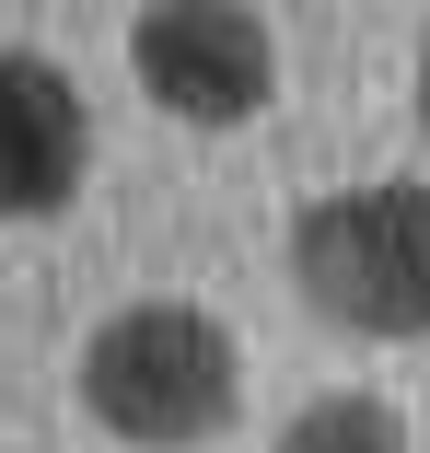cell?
<instances>
[{"label":"cell","instance_id":"8992f818","mask_svg":"<svg viewBox=\"0 0 430 453\" xmlns=\"http://www.w3.org/2000/svg\"><path fill=\"white\" fill-rule=\"evenodd\" d=\"M418 117H430V47H418Z\"/></svg>","mask_w":430,"mask_h":453},{"label":"cell","instance_id":"277c9868","mask_svg":"<svg viewBox=\"0 0 430 453\" xmlns=\"http://www.w3.org/2000/svg\"><path fill=\"white\" fill-rule=\"evenodd\" d=\"M94 174V105L35 47H0V221H58Z\"/></svg>","mask_w":430,"mask_h":453},{"label":"cell","instance_id":"5b68a950","mask_svg":"<svg viewBox=\"0 0 430 453\" xmlns=\"http://www.w3.org/2000/svg\"><path fill=\"white\" fill-rule=\"evenodd\" d=\"M280 453H407V418H395L384 395H314V407L280 430Z\"/></svg>","mask_w":430,"mask_h":453},{"label":"cell","instance_id":"6da1fadb","mask_svg":"<svg viewBox=\"0 0 430 453\" xmlns=\"http://www.w3.org/2000/svg\"><path fill=\"white\" fill-rule=\"evenodd\" d=\"M81 407H94L117 441H140V453H187V441L233 430V407H244L233 326L198 314V303H128V314H105L94 349H81Z\"/></svg>","mask_w":430,"mask_h":453},{"label":"cell","instance_id":"3957f363","mask_svg":"<svg viewBox=\"0 0 430 453\" xmlns=\"http://www.w3.org/2000/svg\"><path fill=\"white\" fill-rule=\"evenodd\" d=\"M128 58L151 81V105H175L187 128H244L256 105L280 94V47L256 12L233 0H163V12L128 24Z\"/></svg>","mask_w":430,"mask_h":453},{"label":"cell","instance_id":"7a4b0ae2","mask_svg":"<svg viewBox=\"0 0 430 453\" xmlns=\"http://www.w3.org/2000/svg\"><path fill=\"white\" fill-rule=\"evenodd\" d=\"M291 280L349 337H430V187H337L291 221Z\"/></svg>","mask_w":430,"mask_h":453}]
</instances>
